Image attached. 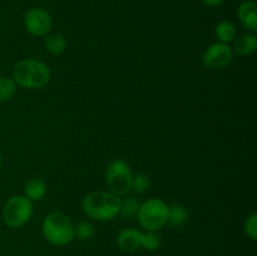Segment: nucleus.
<instances>
[{
  "label": "nucleus",
  "mask_w": 257,
  "mask_h": 256,
  "mask_svg": "<svg viewBox=\"0 0 257 256\" xmlns=\"http://www.w3.org/2000/svg\"><path fill=\"white\" fill-rule=\"evenodd\" d=\"M82 208L92 220L99 222L110 221L119 215L120 197L109 191H94L83 198Z\"/></svg>",
  "instance_id": "nucleus-1"
},
{
  "label": "nucleus",
  "mask_w": 257,
  "mask_h": 256,
  "mask_svg": "<svg viewBox=\"0 0 257 256\" xmlns=\"http://www.w3.org/2000/svg\"><path fill=\"white\" fill-rule=\"evenodd\" d=\"M12 79L19 87L28 89H40L50 80V70L45 63L38 59H23L13 68Z\"/></svg>",
  "instance_id": "nucleus-2"
},
{
  "label": "nucleus",
  "mask_w": 257,
  "mask_h": 256,
  "mask_svg": "<svg viewBox=\"0 0 257 256\" xmlns=\"http://www.w3.org/2000/svg\"><path fill=\"white\" fill-rule=\"evenodd\" d=\"M42 233L50 245L65 246L75 238L74 223L67 213L54 211L45 216L42 223Z\"/></svg>",
  "instance_id": "nucleus-3"
},
{
  "label": "nucleus",
  "mask_w": 257,
  "mask_h": 256,
  "mask_svg": "<svg viewBox=\"0 0 257 256\" xmlns=\"http://www.w3.org/2000/svg\"><path fill=\"white\" fill-rule=\"evenodd\" d=\"M34 212V205L24 195L8 198L3 207V221L9 228H20L29 222Z\"/></svg>",
  "instance_id": "nucleus-4"
},
{
  "label": "nucleus",
  "mask_w": 257,
  "mask_h": 256,
  "mask_svg": "<svg viewBox=\"0 0 257 256\" xmlns=\"http://www.w3.org/2000/svg\"><path fill=\"white\" fill-rule=\"evenodd\" d=\"M133 173L130 165L122 158H114L105 168V183L109 192L122 197L125 196L132 188Z\"/></svg>",
  "instance_id": "nucleus-5"
},
{
  "label": "nucleus",
  "mask_w": 257,
  "mask_h": 256,
  "mask_svg": "<svg viewBox=\"0 0 257 256\" xmlns=\"http://www.w3.org/2000/svg\"><path fill=\"white\" fill-rule=\"evenodd\" d=\"M168 205L162 198L152 197L141 203L137 218L146 231H158L167 225Z\"/></svg>",
  "instance_id": "nucleus-6"
},
{
  "label": "nucleus",
  "mask_w": 257,
  "mask_h": 256,
  "mask_svg": "<svg viewBox=\"0 0 257 256\" xmlns=\"http://www.w3.org/2000/svg\"><path fill=\"white\" fill-rule=\"evenodd\" d=\"M232 48L226 43H213L202 55V63L206 68L211 70L225 69L232 62Z\"/></svg>",
  "instance_id": "nucleus-7"
},
{
  "label": "nucleus",
  "mask_w": 257,
  "mask_h": 256,
  "mask_svg": "<svg viewBox=\"0 0 257 256\" xmlns=\"http://www.w3.org/2000/svg\"><path fill=\"white\" fill-rule=\"evenodd\" d=\"M24 27L33 37H45L52 28V17L43 8H30L24 15Z\"/></svg>",
  "instance_id": "nucleus-8"
},
{
  "label": "nucleus",
  "mask_w": 257,
  "mask_h": 256,
  "mask_svg": "<svg viewBox=\"0 0 257 256\" xmlns=\"http://www.w3.org/2000/svg\"><path fill=\"white\" fill-rule=\"evenodd\" d=\"M118 247L125 252H133L142 248V231L133 227L123 228L117 236Z\"/></svg>",
  "instance_id": "nucleus-9"
},
{
  "label": "nucleus",
  "mask_w": 257,
  "mask_h": 256,
  "mask_svg": "<svg viewBox=\"0 0 257 256\" xmlns=\"http://www.w3.org/2000/svg\"><path fill=\"white\" fill-rule=\"evenodd\" d=\"M237 17L241 24L250 32H257V4L255 0H245L237 9Z\"/></svg>",
  "instance_id": "nucleus-10"
},
{
  "label": "nucleus",
  "mask_w": 257,
  "mask_h": 256,
  "mask_svg": "<svg viewBox=\"0 0 257 256\" xmlns=\"http://www.w3.org/2000/svg\"><path fill=\"white\" fill-rule=\"evenodd\" d=\"M257 49V37L255 34H243L233 39V54L247 57L255 53Z\"/></svg>",
  "instance_id": "nucleus-11"
},
{
  "label": "nucleus",
  "mask_w": 257,
  "mask_h": 256,
  "mask_svg": "<svg viewBox=\"0 0 257 256\" xmlns=\"http://www.w3.org/2000/svg\"><path fill=\"white\" fill-rule=\"evenodd\" d=\"M47 195V183L42 178H32L24 187V196L32 202L40 201Z\"/></svg>",
  "instance_id": "nucleus-12"
},
{
  "label": "nucleus",
  "mask_w": 257,
  "mask_h": 256,
  "mask_svg": "<svg viewBox=\"0 0 257 256\" xmlns=\"http://www.w3.org/2000/svg\"><path fill=\"white\" fill-rule=\"evenodd\" d=\"M44 47L50 54L60 55L67 49V40L62 34H47L44 38Z\"/></svg>",
  "instance_id": "nucleus-13"
},
{
  "label": "nucleus",
  "mask_w": 257,
  "mask_h": 256,
  "mask_svg": "<svg viewBox=\"0 0 257 256\" xmlns=\"http://www.w3.org/2000/svg\"><path fill=\"white\" fill-rule=\"evenodd\" d=\"M188 213L185 206L180 203H173L168 206V215H167V223H170L173 227H180L183 223L187 222Z\"/></svg>",
  "instance_id": "nucleus-14"
},
{
  "label": "nucleus",
  "mask_w": 257,
  "mask_h": 256,
  "mask_svg": "<svg viewBox=\"0 0 257 256\" xmlns=\"http://www.w3.org/2000/svg\"><path fill=\"white\" fill-rule=\"evenodd\" d=\"M215 34L217 37L218 42L228 44L230 42H233V39L236 38V34H237V30H236L235 24L232 22H230V20H223V22L217 24V27L215 29Z\"/></svg>",
  "instance_id": "nucleus-15"
},
{
  "label": "nucleus",
  "mask_w": 257,
  "mask_h": 256,
  "mask_svg": "<svg viewBox=\"0 0 257 256\" xmlns=\"http://www.w3.org/2000/svg\"><path fill=\"white\" fill-rule=\"evenodd\" d=\"M140 201L136 197H124L120 198V208L119 215L124 218H135L137 217L138 210H140Z\"/></svg>",
  "instance_id": "nucleus-16"
},
{
  "label": "nucleus",
  "mask_w": 257,
  "mask_h": 256,
  "mask_svg": "<svg viewBox=\"0 0 257 256\" xmlns=\"http://www.w3.org/2000/svg\"><path fill=\"white\" fill-rule=\"evenodd\" d=\"M95 226L89 221H80L74 225V236L80 241H89L94 237Z\"/></svg>",
  "instance_id": "nucleus-17"
},
{
  "label": "nucleus",
  "mask_w": 257,
  "mask_h": 256,
  "mask_svg": "<svg viewBox=\"0 0 257 256\" xmlns=\"http://www.w3.org/2000/svg\"><path fill=\"white\" fill-rule=\"evenodd\" d=\"M162 237L158 231H146L142 232V248L147 251H155L160 248Z\"/></svg>",
  "instance_id": "nucleus-18"
},
{
  "label": "nucleus",
  "mask_w": 257,
  "mask_h": 256,
  "mask_svg": "<svg viewBox=\"0 0 257 256\" xmlns=\"http://www.w3.org/2000/svg\"><path fill=\"white\" fill-rule=\"evenodd\" d=\"M17 92V84L12 78L0 77V102L12 99Z\"/></svg>",
  "instance_id": "nucleus-19"
},
{
  "label": "nucleus",
  "mask_w": 257,
  "mask_h": 256,
  "mask_svg": "<svg viewBox=\"0 0 257 256\" xmlns=\"http://www.w3.org/2000/svg\"><path fill=\"white\" fill-rule=\"evenodd\" d=\"M150 186V177H148L147 175H145V173H138V175L133 176L132 188H131V190L135 191L136 193H145L147 192Z\"/></svg>",
  "instance_id": "nucleus-20"
},
{
  "label": "nucleus",
  "mask_w": 257,
  "mask_h": 256,
  "mask_svg": "<svg viewBox=\"0 0 257 256\" xmlns=\"http://www.w3.org/2000/svg\"><path fill=\"white\" fill-rule=\"evenodd\" d=\"M243 231L246 235L255 241L257 238V213H251L247 218H246L245 223H243Z\"/></svg>",
  "instance_id": "nucleus-21"
},
{
  "label": "nucleus",
  "mask_w": 257,
  "mask_h": 256,
  "mask_svg": "<svg viewBox=\"0 0 257 256\" xmlns=\"http://www.w3.org/2000/svg\"><path fill=\"white\" fill-rule=\"evenodd\" d=\"M201 2L203 3L205 5H207V7H218V5H221L223 3V0H201Z\"/></svg>",
  "instance_id": "nucleus-22"
},
{
  "label": "nucleus",
  "mask_w": 257,
  "mask_h": 256,
  "mask_svg": "<svg viewBox=\"0 0 257 256\" xmlns=\"http://www.w3.org/2000/svg\"><path fill=\"white\" fill-rule=\"evenodd\" d=\"M2 162H3V160H2V155H0V167H2Z\"/></svg>",
  "instance_id": "nucleus-23"
}]
</instances>
